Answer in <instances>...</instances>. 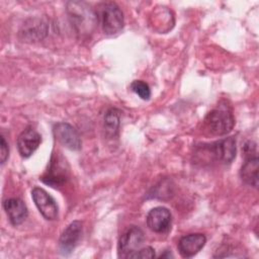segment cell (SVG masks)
I'll return each instance as SVG.
<instances>
[{"instance_id":"9c48e42d","label":"cell","mask_w":259,"mask_h":259,"mask_svg":"<svg viewBox=\"0 0 259 259\" xmlns=\"http://www.w3.org/2000/svg\"><path fill=\"white\" fill-rule=\"evenodd\" d=\"M172 215L168 208L164 206H157L152 208L146 218L148 228L158 234H163L169 231L171 227Z\"/></svg>"},{"instance_id":"8992f818","label":"cell","mask_w":259,"mask_h":259,"mask_svg":"<svg viewBox=\"0 0 259 259\" xmlns=\"http://www.w3.org/2000/svg\"><path fill=\"white\" fill-rule=\"evenodd\" d=\"M32 200L41 215L48 221L58 219L59 207L56 200L41 187H34L31 190Z\"/></svg>"},{"instance_id":"6da1fadb","label":"cell","mask_w":259,"mask_h":259,"mask_svg":"<svg viewBox=\"0 0 259 259\" xmlns=\"http://www.w3.org/2000/svg\"><path fill=\"white\" fill-rule=\"evenodd\" d=\"M67 12L72 25L81 34L90 33L98 22L96 12L85 2H67Z\"/></svg>"},{"instance_id":"d6986e66","label":"cell","mask_w":259,"mask_h":259,"mask_svg":"<svg viewBox=\"0 0 259 259\" xmlns=\"http://www.w3.org/2000/svg\"><path fill=\"white\" fill-rule=\"evenodd\" d=\"M0 140H1L0 141V162L3 165L9 157V147H8V143L6 142L3 135H1Z\"/></svg>"},{"instance_id":"7c38bea8","label":"cell","mask_w":259,"mask_h":259,"mask_svg":"<svg viewBox=\"0 0 259 259\" xmlns=\"http://www.w3.org/2000/svg\"><path fill=\"white\" fill-rule=\"evenodd\" d=\"M63 162L64 161H61L60 158H55L53 156L50 166L41 176L40 180L52 187H59L63 185L68 178V170L65 168Z\"/></svg>"},{"instance_id":"30bf717a","label":"cell","mask_w":259,"mask_h":259,"mask_svg":"<svg viewBox=\"0 0 259 259\" xmlns=\"http://www.w3.org/2000/svg\"><path fill=\"white\" fill-rule=\"evenodd\" d=\"M41 143V136L31 126L23 130L17 138L16 146L22 158H29Z\"/></svg>"},{"instance_id":"ffe728a7","label":"cell","mask_w":259,"mask_h":259,"mask_svg":"<svg viewBox=\"0 0 259 259\" xmlns=\"http://www.w3.org/2000/svg\"><path fill=\"white\" fill-rule=\"evenodd\" d=\"M173 258L174 256H173V254H172V252H171V250L169 251V250H166V251H164V253L163 254H161L160 255V258Z\"/></svg>"},{"instance_id":"e0dca14e","label":"cell","mask_w":259,"mask_h":259,"mask_svg":"<svg viewBox=\"0 0 259 259\" xmlns=\"http://www.w3.org/2000/svg\"><path fill=\"white\" fill-rule=\"evenodd\" d=\"M131 90L143 100H149L151 97V89L149 85L142 80L133 81L131 84Z\"/></svg>"},{"instance_id":"7a4b0ae2","label":"cell","mask_w":259,"mask_h":259,"mask_svg":"<svg viewBox=\"0 0 259 259\" xmlns=\"http://www.w3.org/2000/svg\"><path fill=\"white\" fill-rule=\"evenodd\" d=\"M203 121L206 131L213 136L228 135L235 125L232 109L226 103L218 105V107L208 112Z\"/></svg>"},{"instance_id":"3957f363","label":"cell","mask_w":259,"mask_h":259,"mask_svg":"<svg viewBox=\"0 0 259 259\" xmlns=\"http://www.w3.org/2000/svg\"><path fill=\"white\" fill-rule=\"evenodd\" d=\"M96 14L102 30L106 35H113L119 32L124 25L123 13L114 2L100 3Z\"/></svg>"},{"instance_id":"52a82bcc","label":"cell","mask_w":259,"mask_h":259,"mask_svg":"<svg viewBox=\"0 0 259 259\" xmlns=\"http://www.w3.org/2000/svg\"><path fill=\"white\" fill-rule=\"evenodd\" d=\"M53 133L56 140L65 148L78 151L81 149V139L78 132L73 125L68 122H57L53 127Z\"/></svg>"},{"instance_id":"ac0fdd59","label":"cell","mask_w":259,"mask_h":259,"mask_svg":"<svg viewBox=\"0 0 259 259\" xmlns=\"http://www.w3.org/2000/svg\"><path fill=\"white\" fill-rule=\"evenodd\" d=\"M155 256H156L155 250L152 247L148 246V247L140 248L138 251L134 252L130 256V258H143V259H145V258H154Z\"/></svg>"},{"instance_id":"4fadbf2b","label":"cell","mask_w":259,"mask_h":259,"mask_svg":"<svg viewBox=\"0 0 259 259\" xmlns=\"http://www.w3.org/2000/svg\"><path fill=\"white\" fill-rule=\"evenodd\" d=\"M3 208L13 226L21 225L28 215V209L24 201L17 197L7 198L3 202Z\"/></svg>"},{"instance_id":"5bb4252c","label":"cell","mask_w":259,"mask_h":259,"mask_svg":"<svg viewBox=\"0 0 259 259\" xmlns=\"http://www.w3.org/2000/svg\"><path fill=\"white\" fill-rule=\"evenodd\" d=\"M48 32V24L40 18H30L24 22L20 30V36L25 41H37L42 39Z\"/></svg>"},{"instance_id":"5b68a950","label":"cell","mask_w":259,"mask_h":259,"mask_svg":"<svg viewBox=\"0 0 259 259\" xmlns=\"http://www.w3.org/2000/svg\"><path fill=\"white\" fill-rule=\"evenodd\" d=\"M210 158L223 164H230L236 157V139L229 137L217 141L205 148Z\"/></svg>"},{"instance_id":"277c9868","label":"cell","mask_w":259,"mask_h":259,"mask_svg":"<svg viewBox=\"0 0 259 259\" xmlns=\"http://www.w3.org/2000/svg\"><path fill=\"white\" fill-rule=\"evenodd\" d=\"M145 241V235L141 228L131 226L119 238L117 244V255L119 258H130L138 251Z\"/></svg>"},{"instance_id":"8fae6325","label":"cell","mask_w":259,"mask_h":259,"mask_svg":"<svg viewBox=\"0 0 259 259\" xmlns=\"http://www.w3.org/2000/svg\"><path fill=\"white\" fill-rule=\"evenodd\" d=\"M206 237L200 233L188 234L178 241V252L183 258H191L196 255L205 245Z\"/></svg>"},{"instance_id":"9a60e30c","label":"cell","mask_w":259,"mask_h":259,"mask_svg":"<svg viewBox=\"0 0 259 259\" xmlns=\"http://www.w3.org/2000/svg\"><path fill=\"white\" fill-rule=\"evenodd\" d=\"M258 169H259V160L257 155L246 157V160L240 170V176L242 181L249 186L257 188Z\"/></svg>"},{"instance_id":"ba28073f","label":"cell","mask_w":259,"mask_h":259,"mask_svg":"<svg viewBox=\"0 0 259 259\" xmlns=\"http://www.w3.org/2000/svg\"><path fill=\"white\" fill-rule=\"evenodd\" d=\"M82 232L83 226L80 221H74L67 226V228L61 234L58 242L59 250L62 255L68 256L73 252L81 239Z\"/></svg>"},{"instance_id":"2e32d148","label":"cell","mask_w":259,"mask_h":259,"mask_svg":"<svg viewBox=\"0 0 259 259\" xmlns=\"http://www.w3.org/2000/svg\"><path fill=\"white\" fill-rule=\"evenodd\" d=\"M120 123V116L119 111L116 108H109L103 117V125L105 133L110 136L114 137L118 133Z\"/></svg>"}]
</instances>
